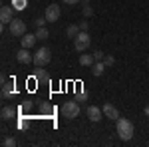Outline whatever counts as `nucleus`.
<instances>
[{
  "mask_svg": "<svg viewBox=\"0 0 149 147\" xmlns=\"http://www.w3.org/2000/svg\"><path fill=\"white\" fill-rule=\"evenodd\" d=\"M81 2H84V4H90V0H81Z\"/></svg>",
  "mask_w": 149,
  "mask_h": 147,
  "instance_id": "30",
  "label": "nucleus"
},
{
  "mask_svg": "<svg viewBox=\"0 0 149 147\" xmlns=\"http://www.w3.org/2000/svg\"><path fill=\"white\" fill-rule=\"evenodd\" d=\"M44 22H48L46 18H36V20H34V24H36V28H42V26H44Z\"/></svg>",
  "mask_w": 149,
  "mask_h": 147,
  "instance_id": "24",
  "label": "nucleus"
},
{
  "mask_svg": "<svg viewBox=\"0 0 149 147\" xmlns=\"http://www.w3.org/2000/svg\"><path fill=\"white\" fill-rule=\"evenodd\" d=\"M115 129H117V135H119L121 141H129L135 133V127L127 117H117L115 119Z\"/></svg>",
  "mask_w": 149,
  "mask_h": 147,
  "instance_id": "1",
  "label": "nucleus"
},
{
  "mask_svg": "<svg viewBox=\"0 0 149 147\" xmlns=\"http://www.w3.org/2000/svg\"><path fill=\"white\" fill-rule=\"evenodd\" d=\"M143 111H145V115L149 117V105H145V109H143Z\"/></svg>",
  "mask_w": 149,
  "mask_h": 147,
  "instance_id": "29",
  "label": "nucleus"
},
{
  "mask_svg": "<svg viewBox=\"0 0 149 147\" xmlns=\"http://www.w3.org/2000/svg\"><path fill=\"white\" fill-rule=\"evenodd\" d=\"M48 36H50V32H48V30H46V28H44V26L36 30V38H38V40H46Z\"/></svg>",
  "mask_w": 149,
  "mask_h": 147,
  "instance_id": "17",
  "label": "nucleus"
},
{
  "mask_svg": "<svg viewBox=\"0 0 149 147\" xmlns=\"http://www.w3.org/2000/svg\"><path fill=\"white\" fill-rule=\"evenodd\" d=\"M40 109H42L44 113H50V111H52V107H50V105H46V103H40Z\"/></svg>",
  "mask_w": 149,
  "mask_h": 147,
  "instance_id": "26",
  "label": "nucleus"
},
{
  "mask_svg": "<svg viewBox=\"0 0 149 147\" xmlns=\"http://www.w3.org/2000/svg\"><path fill=\"white\" fill-rule=\"evenodd\" d=\"M92 14H93V8L86 4V6H84V16H92Z\"/></svg>",
  "mask_w": 149,
  "mask_h": 147,
  "instance_id": "23",
  "label": "nucleus"
},
{
  "mask_svg": "<svg viewBox=\"0 0 149 147\" xmlns=\"http://www.w3.org/2000/svg\"><path fill=\"white\" fill-rule=\"evenodd\" d=\"M20 42H22V48H32V46L38 42V38H36V34H24L22 38H20Z\"/></svg>",
  "mask_w": 149,
  "mask_h": 147,
  "instance_id": "11",
  "label": "nucleus"
},
{
  "mask_svg": "<svg viewBox=\"0 0 149 147\" xmlns=\"http://www.w3.org/2000/svg\"><path fill=\"white\" fill-rule=\"evenodd\" d=\"M93 58H95V62H103L105 54H103L102 50H95V52H93Z\"/></svg>",
  "mask_w": 149,
  "mask_h": 147,
  "instance_id": "21",
  "label": "nucleus"
},
{
  "mask_svg": "<svg viewBox=\"0 0 149 147\" xmlns=\"http://www.w3.org/2000/svg\"><path fill=\"white\" fill-rule=\"evenodd\" d=\"M80 26H76V24H72V26H68V30H66V34H68V38H76V36L80 34Z\"/></svg>",
  "mask_w": 149,
  "mask_h": 147,
  "instance_id": "16",
  "label": "nucleus"
},
{
  "mask_svg": "<svg viewBox=\"0 0 149 147\" xmlns=\"http://www.w3.org/2000/svg\"><path fill=\"white\" fill-rule=\"evenodd\" d=\"M80 64H81V66H90V68H92L93 64H95L93 54H81V56H80Z\"/></svg>",
  "mask_w": 149,
  "mask_h": 147,
  "instance_id": "14",
  "label": "nucleus"
},
{
  "mask_svg": "<svg viewBox=\"0 0 149 147\" xmlns=\"http://www.w3.org/2000/svg\"><path fill=\"white\" fill-rule=\"evenodd\" d=\"M44 18H46L48 22H58L60 20V6L58 4H50L44 12Z\"/></svg>",
  "mask_w": 149,
  "mask_h": 147,
  "instance_id": "6",
  "label": "nucleus"
},
{
  "mask_svg": "<svg viewBox=\"0 0 149 147\" xmlns=\"http://www.w3.org/2000/svg\"><path fill=\"white\" fill-rule=\"evenodd\" d=\"M88 100V93H84V91H80V93H76V102H86Z\"/></svg>",
  "mask_w": 149,
  "mask_h": 147,
  "instance_id": "22",
  "label": "nucleus"
},
{
  "mask_svg": "<svg viewBox=\"0 0 149 147\" xmlns=\"http://www.w3.org/2000/svg\"><path fill=\"white\" fill-rule=\"evenodd\" d=\"M86 113H88V117L92 119L93 123H97V121H102L103 117V111L97 107V105H88V109H86Z\"/></svg>",
  "mask_w": 149,
  "mask_h": 147,
  "instance_id": "8",
  "label": "nucleus"
},
{
  "mask_svg": "<svg viewBox=\"0 0 149 147\" xmlns=\"http://www.w3.org/2000/svg\"><path fill=\"white\" fill-rule=\"evenodd\" d=\"M0 20H2V26L12 22V8L10 6H2L0 8Z\"/></svg>",
  "mask_w": 149,
  "mask_h": 147,
  "instance_id": "10",
  "label": "nucleus"
},
{
  "mask_svg": "<svg viewBox=\"0 0 149 147\" xmlns=\"http://www.w3.org/2000/svg\"><path fill=\"white\" fill-rule=\"evenodd\" d=\"M16 60H18L20 64H32V62H34V56L30 54L28 48H20V50L16 52Z\"/></svg>",
  "mask_w": 149,
  "mask_h": 147,
  "instance_id": "7",
  "label": "nucleus"
},
{
  "mask_svg": "<svg viewBox=\"0 0 149 147\" xmlns=\"http://www.w3.org/2000/svg\"><path fill=\"white\" fill-rule=\"evenodd\" d=\"M62 115L64 117H68V119H74V117H78L80 115V102H66L62 105Z\"/></svg>",
  "mask_w": 149,
  "mask_h": 147,
  "instance_id": "4",
  "label": "nucleus"
},
{
  "mask_svg": "<svg viewBox=\"0 0 149 147\" xmlns=\"http://www.w3.org/2000/svg\"><path fill=\"white\" fill-rule=\"evenodd\" d=\"M8 28H10V34L12 36L22 38V36L26 34V24H24V20H20V18H12V22L8 24Z\"/></svg>",
  "mask_w": 149,
  "mask_h": 147,
  "instance_id": "5",
  "label": "nucleus"
},
{
  "mask_svg": "<svg viewBox=\"0 0 149 147\" xmlns=\"http://www.w3.org/2000/svg\"><path fill=\"white\" fill-rule=\"evenodd\" d=\"M147 64H149V58H147Z\"/></svg>",
  "mask_w": 149,
  "mask_h": 147,
  "instance_id": "31",
  "label": "nucleus"
},
{
  "mask_svg": "<svg viewBox=\"0 0 149 147\" xmlns=\"http://www.w3.org/2000/svg\"><path fill=\"white\" fill-rule=\"evenodd\" d=\"M0 115H2V119H4V121H8V119H14V117H16V109H14V107H10V105H4Z\"/></svg>",
  "mask_w": 149,
  "mask_h": 147,
  "instance_id": "12",
  "label": "nucleus"
},
{
  "mask_svg": "<svg viewBox=\"0 0 149 147\" xmlns=\"http://www.w3.org/2000/svg\"><path fill=\"white\" fill-rule=\"evenodd\" d=\"M2 145L14 147V145H16V139H14V137H4V139H2Z\"/></svg>",
  "mask_w": 149,
  "mask_h": 147,
  "instance_id": "19",
  "label": "nucleus"
},
{
  "mask_svg": "<svg viewBox=\"0 0 149 147\" xmlns=\"http://www.w3.org/2000/svg\"><path fill=\"white\" fill-rule=\"evenodd\" d=\"M50 60H52V52H50V48H46V46H42V48L34 54V64L38 66V68L48 66V64H50Z\"/></svg>",
  "mask_w": 149,
  "mask_h": 147,
  "instance_id": "2",
  "label": "nucleus"
},
{
  "mask_svg": "<svg viewBox=\"0 0 149 147\" xmlns=\"http://www.w3.org/2000/svg\"><path fill=\"white\" fill-rule=\"evenodd\" d=\"M12 93H14V82H4L2 84V98L6 100V98H10Z\"/></svg>",
  "mask_w": 149,
  "mask_h": 147,
  "instance_id": "13",
  "label": "nucleus"
},
{
  "mask_svg": "<svg viewBox=\"0 0 149 147\" xmlns=\"http://www.w3.org/2000/svg\"><path fill=\"white\" fill-rule=\"evenodd\" d=\"M103 64H105L107 68H109V66H113V64H115V58H113V56H109V54H107V56L103 58Z\"/></svg>",
  "mask_w": 149,
  "mask_h": 147,
  "instance_id": "20",
  "label": "nucleus"
},
{
  "mask_svg": "<svg viewBox=\"0 0 149 147\" xmlns=\"http://www.w3.org/2000/svg\"><path fill=\"white\" fill-rule=\"evenodd\" d=\"M102 111H103V115L107 117V119H117L119 117V111H117V107H115L113 103H103V107H102Z\"/></svg>",
  "mask_w": 149,
  "mask_h": 147,
  "instance_id": "9",
  "label": "nucleus"
},
{
  "mask_svg": "<svg viewBox=\"0 0 149 147\" xmlns=\"http://www.w3.org/2000/svg\"><path fill=\"white\" fill-rule=\"evenodd\" d=\"M36 79H38V82H50V76H48V72L38 70V72H36Z\"/></svg>",
  "mask_w": 149,
  "mask_h": 147,
  "instance_id": "18",
  "label": "nucleus"
},
{
  "mask_svg": "<svg viewBox=\"0 0 149 147\" xmlns=\"http://www.w3.org/2000/svg\"><path fill=\"white\" fill-rule=\"evenodd\" d=\"M14 8H16V10H22L24 8V0H14Z\"/></svg>",
  "mask_w": 149,
  "mask_h": 147,
  "instance_id": "25",
  "label": "nucleus"
},
{
  "mask_svg": "<svg viewBox=\"0 0 149 147\" xmlns=\"http://www.w3.org/2000/svg\"><path fill=\"white\" fill-rule=\"evenodd\" d=\"M64 4H78V2H81V0H62Z\"/></svg>",
  "mask_w": 149,
  "mask_h": 147,
  "instance_id": "28",
  "label": "nucleus"
},
{
  "mask_svg": "<svg viewBox=\"0 0 149 147\" xmlns=\"http://www.w3.org/2000/svg\"><path fill=\"white\" fill-rule=\"evenodd\" d=\"M90 42H92V40H90V34L81 30L80 34H78L76 38H74V50L81 54V52H86V50L90 48Z\"/></svg>",
  "mask_w": 149,
  "mask_h": 147,
  "instance_id": "3",
  "label": "nucleus"
},
{
  "mask_svg": "<svg viewBox=\"0 0 149 147\" xmlns=\"http://www.w3.org/2000/svg\"><path fill=\"white\" fill-rule=\"evenodd\" d=\"M78 26H80V30H84V32H88V22H80Z\"/></svg>",
  "mask_w": 149,
  "mask_h": 147,
  "instance_id": "27",
  "label": "nucleus"
},
{
  "mask_svg": "<svg viewBox=\"0 0 149 147\" xmlns=\"http://www.w3.org/2000/svg\"><path fill=\"white\" fill-rule=\"evenodd\" d=\"M105 68H107V66H105L103 62H95V64L92 66V74L93 76H102L103 72H105Z\"/></svg>",
  "mask_w": 149,
  "mask_h": 147,
  "instance_id": "15",
  "label": "nucleus"
}]
</instances>
